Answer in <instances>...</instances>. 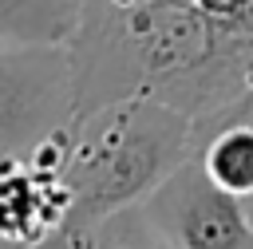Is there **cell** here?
Listing matches in <instances>:
<instances>
[{
    "instance_id": "cell-1",
    "label": "cell",
    "mask_w": 253,
    "mask_h": 249,
    "mask_svg": "<svg viewBox=\"0 0 253 249\" xmlns=\"http://www.w3.org/2000/svg\"><path fill=\"white\" fill-rule=\"evenodd\" d=\"M67 59L71 123L134 95L162 99L198 123L253 87V51L225 40L190 0H146L134 8L83 0Z\"/></svg>"
},
{
    "instance_id": "cell-2",
    "label": "cell",
    "mask_w": 253,
    "mask_h": 249,
    "mask_svg": "<svg viewBox=\"0 0 253 249\" xmlns=\"http://www.w3.org/2000/svg\"><path fill=\"white\" fill-rule=\"evenodd\" d=\"M194 154V119L162 99L134 95L71 123L63 166L71 209L63 229L95 249L99 225L119 209L142 206Z\"/></svg>"
},
{
    "instance_id": "cell-3",
    "label": "cell",
    "mask_w": 253,
    "mask_h": 249,
    "mask_svg": "<svg viewBox=\"0 0 253 249\" xmlns=\"http://www.w3.org/2000/svg\"><path fill=\"white\" fill-rule=\"evenodd\" d=\"M67 43L0 47V158L32 154L47 134L71 123Z\"/></svg>"
},
{
    "instance_id": "cell-4",
    "label": "cell",
    "mask_w": 253,
    "mask_h": 249,
    "mask_svg": "<svg viewBox=\"0 0 253 249\" xmlns=\"http://www.w3.org/2000/svg\"><path fill=\"white\" fill-rule=\"evenodd\" d=\"M142 213L170 249H253L241 198L225 194L194 154L142 202Z\"/></svg>"
},
{
    "instance_id": "cell-5",
    "label": "cell",
    "mask_w": 253,
    "mask_h": 249,
    "mask_svg": "<svg viewBox=\"0 0 253 249\" xmlns=\"http://www.w3.org/2000/svg\"><path fill=\"white\" fill-rule=\"evenodd\" d=\"M71 190L63 170L32 154L0 158V249H28L67 221Z\"/></svg>"
},
{
    "instance_id": "cell-6",
    "label": "cell",
    "mask_w": 253,
    "mask_h": 249,
    "mask_svg": "<svg viewBox=\"0 0 253 249\" xmlns=\"http://www.w3.org/2000/svg\"><path fill=\"white\" fill-rule=\"evenodd\" d=\"M83 0H0V47L67 43Z\"/></svg>"
},
{
    "instance_id": "cell-7",
    "label": "cell",
    "mask_w": 253,
    "mask_h": 249,
    "mask_svg": "<svg viewBox=\"0 0 253 249\" xmlns=\"http://www.w3.org/2000/svg\"><path fill=\"white\" fill-rule=\"evenodd\" d=\"M95 249H170L158 229L146 221L142 206H130V209H119L115 217H107L99 225V237H95Z\"/></svg>"
},
{
    "instance_id": "cell-8",
    "label": "cell",
    "mask_w": 253,
    "mask_h": 249,
    "mask_svg": "<svg viewBox=\"0 0 253 249\" xmlns=\"http://www.w3.org/2000/svg\"><path fill=\"white\" fill-rule=\"evenodd\" d=\"M28 249H87V245H83V241H75V237L59 225L55 233H47L43 241H36V245H28Z\"/></svg>"
},
{
    "instance_id": "cell-9",
    "label": "cell",
    "mask_w": 253,
    "mask_h": 249,
    "mask_svg": "<svg viewBox=\"0 0 253 249\" xmlns=\"http://www.w3.org/2000/svg\"><path fill=\"white\" fill-rule=\"evenodd\" d=\"M241 206H245V213H249V221H253V194H249V198H245Z\"/></svg>"
},
{
    "instance_id": "cell-10",
    "label": "cell",
    "mask_w": 253,
    "mask_h": 249,
    "mask_svg": "<svg viewBox=\"0 0 253 249\" xmlns=\"http://www.w3.org/2000/svg\"><path fill=\"white\" fill-rule=\"evenodd\" d=\"M115 4H126V8H134V4H146V0H115Z\"/></svg>"
}]
</instances>
